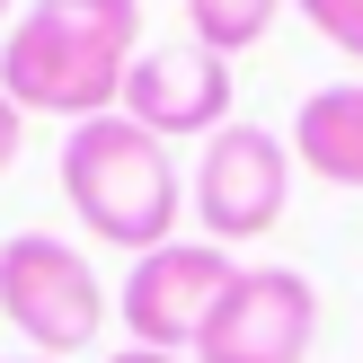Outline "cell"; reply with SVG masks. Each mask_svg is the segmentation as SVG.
I'll return each mask as SVG.
<instances>
[{"instance_id": "cell-1", "label": "cell", "mask_w": 363, "mask_h": 363, "mask_svg": "<svg viewBox=\"0 0 363 363\" xmlns=\"http://www.w3.org/2000/svg\"><path fill=\"white\" fill-rule=\"evenodd\" d=\"M142 62V0H35L0 35V98L18 116H116Z\"/></svg>"}, {"instance_id": "cell-11", "label": "cell", "mask_w": 363, "mask_h": 363, "mask_svg": "<svg viewBox=\"0 0 363 363\" xmlns=\"http://www.w3.org/2000/svg\"><path fill=\"white\" fill-rule=\"evenodd\" d=\"M18 142H27V116H18V106L0 98V169H9V160H18Z\"/></svg>"}, {"instance_id": "cell-10", "label": "cell", "mask_w": 363, "mask_h": 363, "mask_svg": "<svg viewBox=\"0 0 363 363\" xmlns=\"http://www.w3.org/2000/svg\"><path fill=\"white\" fill-rule=\"evenodd\" d=\"M301 18H311L319 35H328L337 53H346V62H363V0H293Z\"/></svg>"}, {"instance_id": "cell-12", "label": "cell", "mask_w": 363, "mask_h": 363, "mask_svg": "<svg viewBox=\"0 0 363 363\" xmlns=\"http://www.w3.org/2000/svg\"><path fill=\"white\" fill-rule=\"evenodd\" d=\"M106 363H195V354H151V346H124V354H106Z\"/></svg>"}, {"instance_id": "cell-8", "label": "cell", "mask_w": 363, "mask_h": 363, "mask_svg": "<svg viewBox=\"0 0 363 363\" xmlns=\"http://www.w3.org/2000/svg\"><path fill=\"white\" fill-rule=\"evenodd\" d=\"M293 160L328 186H363V80L346 89H311L293 116Z\"/></svg>"}, {"instance_id": "cell-5", "label": "cell", "mask_w": 363, "mask_h": 363, "mask_svg": "<svg viewBox=\"0 0 363 363\" xmlns=\"http://www.w3.org/2000/svg\"><path fill=\"white\" fill-rule=\"evenodd\" d=\"M186 204H195L213 248H240L257 230H275L284 204H293V142H275L266 124H222L204 142V160H195Z\"/></svg>"}, {"instance_id": "cell-7", "label": "cell", "mask_w": 363, "mask_h": 363, "mask_svg": "<svg viewBox=\"0 0 363 363\" xmlns=\"http://www.w3.org/2000/svg\"><path fill=\"white\" fill-rule=\"evenodd\" d=\"M116 116H133L160 142H213L230 124V62L204 45H142Z\"/></svg>"}, {"instance_id": "cell-4", "label": "cell", "mask_w": 363, "mask_h": 363, "mask_svg": "<svg viewBox=\"0 0 363 363\" xmlns=\"http://www.w3.org/2000/svg\"><path fill=\"white\" fill-rule=\"evenodd\" d=\"M230 284H240V257H230V248H213V240H169V248H151V257H133L116 311H124V328H133V346H151V354H195Z\"/></svg>"}, {"instance_id": "cell-6", "label": "cell", "mask_w": 363, "mask_h": 363, "mask_svg": "<svg viewBox=\"0 0 363 363\" xmlns=\"http://www.w3.org/2000/svg\"><path fill=\"white\" fill-rule=\"evenodd\" d=\"M319 337V293L301 266H240V284L222 293L195 363H311Z\"/></svg>"}, {"instance_id": "cell-14", "label": "cell", "mask_w": 363, "mask_h": 363, "mask_svg": "<svg viewBox=\"0 0 363 363\" xmlns=\"http://www.w3.org/2000/svg\"><path fill=\"white\" fill-rule=\"evenodd\" d=\"M27 363H45V354H27Z\"/></svg>"}, {"instance_id": "cell-13", "label": "cell", "mask_w": 363, "mask_h": 363, "mask_svg": "<svg viewBox=\"0 0 363 363\" xmlns=\"http://www.w3.org/2000/svg\"><path fill=\"white\" fill-rule=\"evenodd\" d=\"M9 9H18V0H0V27H9Z\"/></svg>"}, {"instance_id": "cell-9", "label": "cell", "mask_w": 363, "mask_h": 363, "mask_svg": "<svg viewBox=\"0 0 363 363\" xmlns=\"http://www.w3.org/2000/svg\"><path fill=\"white\" fill-rule=\"evenodd\" d=\"M293 9V0H186V45H204V53H248V45H266V27Z\"/></svg>"}, {"instance_id": "cell-2", "label": "cell", "mask_w": 363, "mask_h": 363, "mask_svg": "<svg viewBox=\"0 0 363 363\" xmlns=\"http://www.w3.org/2000/svg\"><path fill=\"white\" fill-rule=\"evenodd\" d=\"M62 204L98 230L106 248H151L177 240V160L160 133H142L133 116H89L62 133Z\"/></svg>"}, {"instance_id": "cell-3", "label": "cell", "mask_w": 363, "mask_h": 363, "mask_svg": "<svg viewBox=\"0 0 363 363\" xmlns=\"http://www.w3.org/2000/svg\"><path fill=\"white\" fill-rule=\"evenodd\" d=\"M0 319L45 363L89 354L98 328H106V293H98L89 248H71L62 230H18V240H0Z\"/></svg>"}]
</instances>
